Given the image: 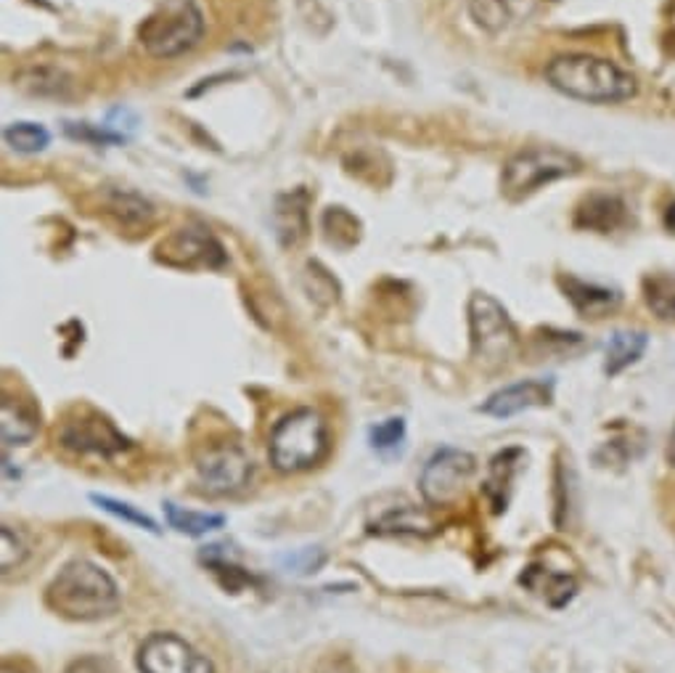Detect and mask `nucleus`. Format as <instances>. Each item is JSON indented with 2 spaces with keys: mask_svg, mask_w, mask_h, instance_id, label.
<instances>
[{
  "mask_svg": "<svg viewBox=\"0 0 675 673\" xmlns=\"http://www.w3.org/2000/svg\"><path fill=\"white\" fill-rule=\"evenodd\" d=\"M546 80L554 91L585 104H620L636 96L633 74L591 54L556 56L548 61Z\"/></svg>",
  "mask_w": 675,
  "mask_h": 673,
  "instance_id": "nucleus-1",
  "label": "nucleus"
},
{
  "mask_svg": "<svg viewBox=\"0 0 675 673\" xmlns=\"http://www.w3.org/2000/svg\"><path fill=\"white\" fill-rule=\"evenodd\" d=\"M46 602L54 613L70 621H98L120 610V589L115 578L87 559L64 565L48 586Z\"/></svg>",
  "mask_w": 675,
  "mask_h": 673,
  "instance_id": "nucleus-2",
  "label": "nucleus"
},
{
  "mask_svg": "<svg viewBox=\"0 0 675 673\" xmlns=\"http://www.w3.org/2000/svg\"><path fill=\"white\" fill-rule=\"evenodd\" d=\"M204 35V14L193 0H165L143 19L139 40L154 59H175L191 51Z\"/></svg>",
  "mask_w": 675,
  "mask_h": 673,
  "instance_id": "nucleus-3",
  "label": "nucleus"
},
{
  "mask_svg": "<svg viewBox=\"0 0 675 673\" xmlns=\"http://www.w3.org/2000/svg\"><path fill=\"white\" fill-rule=\"evenodd\" d=\"M329 448L327 422L312 409L286 414L271 433V461L279 472H303L323 459Z\"/></svg>",
  "mask_w": 675,
  "mask_h": 673,
  "instance_id": "nucleus-4",
  "label": "nucleus"
},
{
  "mask_svg": "<svg viewBox=\"0 0 675 673\" xmlns=\"http://www.w3.org/2000/svg\"><path fill=\"white\" fill-rule=\"evenodd\" d=\"M580 170V160L559 146H530L504 165L501 191L511 202L535 194L554 180L570 178Z\"/></svg>",
  "mask_w": 675,
  "mask_h": 673,
  "instance_id": "nucleus-5",
  "label": "nucleus"
},
{
  "mask_svg": "<svg viewBox=\"0 0 675 673\" xmlns=\"http://www.w3.org/2000/svg\"><path fill=\"white\" fill-rule=\"evenodd\" d=\"M469 336L472 355L485 366H501L517 351V329L501 303L485 292L469 300Z\"/></svg>",
  "mask_w": 675,
  "mask_h": 673,
  "instance_id": "nucleus-6",
  "label": "nucleus"
},
{
  "mask_svg": "<svg viewBox=\"0 0 675 673\" xmlns=\"http://www.w3.org/2000/svg\"><path fill=\"white\" fill-rule=\"evenodd\" d=\"M474 470H477V461L472 453L461 451V448H440L424 464L422 480H418L424 501L433 507H450L453 501H459Z\"/></svg>",
  "mask_w": 675,
  "mask_h": 673,
  "instance_id": "nucleus-7",
  "label": "nucleus"
},
{
  "mask_svg": "<svg viewBox=\"0 0 675 673\" xmlns=\"http://www.w3.org/2000/svg\"><path fill=\"white\" fill-rule=\"evenodd\" d=\"M197 477L204 494H239L252 477V461L236 444H215L197 459Z\"/></svg>",
  "mask_w": 675,
  "mask_h": 673,
  "instance_id": "nucleus-8",
  "label": "nucleus"
},
{
  "mask_svg": "<svg viewBox=\"0 0 675 673\" xmlns=\"http://www.w3.org/2000/svg\"><path fill=\"white\" fill-rule=\"evenodd\" d=\"M143 673H215L212 663L175 634H152L139 650Z\"/></svg>",
  "mask_w": 675,
  "mask_h": 673,
  "instance_id": "nucleus-9",
  "label": "nucleus"
},
{
  "mask_svg": "<svg viewBox=\"0 0 675 673\" xmlns=\"http://www.w3.org/2000/svg\"><path fill=\"white\" fill-rule=\"evenodd\" d=\"M59 444L74 453L115 457V453H120L130 446V440L125 438L109 420L93 414V411H85V414L64 422V427H61L59 433Z\"/></svg>",
  "mask_w": 675,
  "mask_h": 673,
  "instance_id": "nucleus-10",
  "label": "nucleus"
},
{
  "mask_svg": "<svg viewBox=\"0 0 675 673\" xmlns=\"http://www.w3.org/2000/svg\"><path fill=\"white\" fill-rule=\"evenodd\" d=\"M159 252L167 263L180 268H193V265L221 268L225 263L223 247L217 245V239L208 228L189 226L175 231L170 239L159 247Z\"/></svg>",
  "mask_w": 675,
  "mask_h": 673,
  "instance_id": "nucleus-11",
  "label": "nucleus"
},
{
  "mask_svg": "<svg viewBox=\"0 0 675 673\" xmlns=\"http://www.w3.org/2000/svg\"><path fill=\"white\" fill-rule=\"evenodd\" d=\"M554 398V385L543 379H524V382L506 385L479 406V411L496 420H509V416L522 414V411L548 406Z\"/></svg>",
  "mask_w": 675,
  "mask_h": 673,
  "instance_id": "nucleus-12",
  "label": "nucleus"
},
{
  "mask_svg": "<svg viewBox=\"0 0 675 673\" xmlns=\"http://www.w3.org/2000/svg\"><path fill=\"white\" fill-rule=\"evenodd\" d=\"M543 0H469V16L487 35H501L533 19Z\"/></svg>",
  "mask_w": 675,
  "mask_h": 673,
  "instance_id": "nucleus-13",
  "label": "nucleus"
},
{
  "mask_svg": "<svg viewBox=\"0 0 675 673\" xmlns=\"http://www.w3.org/2000/svg\"><path fill=\"white\" fill-rule=\"evenodd\" d=\"M37 429H40V416H37L35 406H29L22 398L3 395V403H0V438H3V444H33Z\"/></svg>",
  "mask_w": 675,
  "mask_h": 673,
  "instance_id": "nucleus-14",
  "label": "nucleus"
},
{
  "mask_svg": "<svg viewBox=\"0 0 675 673\" xmlns=\"http://www.w3.org/2000/svg\"><path fill=\"white\" fill-rule=\"evenodd\" d=\"M561 286H565L567 300H570L575 310H578L580 316H585V319H602V316L620 305V295H617L615 290H609V286H599L575 276L561 279Z\"/></svg>",
  "mask_w": 675,
  "mask_h": 673,
  "instance_id": "nucleus-15",
  "label": "nucleus"
},
{
  "mask_svg": "<svg viewBox=\"0 0 675 673\" xmlns=\"http://www.w3.org/2000/svg\"><path fill=\"white\" fill-rule=\"evenodd\" d=\"M273 223H276L281 245H299L308 236V194L295 191V194L279 197L276 210H273Z\"/></svg>",
  "mask_w": 675,
  "mask_h": 673,
  "instance_id": "nucleus-16",
  "label": "nucleus"
},
{
  "mask_svg": "<svg viewBox=\"0 0 675 673\" xmlns=\"http://www.w3.org/2000/svg\"><path fill=\"white\" fill-rule=\"evenodd\" d=\"M649 345V336L643 332H615L606 342V353H604V371L609 377H617L623 374L628 366H633L636 361L641 358L643 351Z\"/></svg>",
  "mask_w": 675,
  "mask_h": 673,
  "instance_id": "nucleus-17",
  "label": "nucleus"
},
{
  "mask_svg": "<svg viewBox=\"0 0 675 673\" xmlns=\"http://www.w3.org/2000/svg\"><path fill=\"white\" fill-rule=\"evenodd\" d=\"M522 583H528L530 589H533L535 594H541L552 607H565L575 597V589H578L575 578L561 576V572H543L537 570V567H530V570L524 572Z\"/></svg>",
  "mask_w": 675,
  "mask_h": 673,
  "instance_id": "nucleus-18",
  "label": "nucleus"
},
{
  "mask_svg": "<svg viewBox=\"0 0 675 673\" xmlns=\"http://www.w3.org/2000/svg\"><path fill=\"white\" fill-rule=\"evenodd\" d=\"M623 202L617 197H606L596 194L591 199H585L583 208L578 210V226L585 228H596L606 234V231L617 228L623 223Z\"/></svg>",
  "mask_w": 675,
  "mask_h": 673,
  "instance_id": "nucleus-19",
  "label": "nucleus"
},
{
  "mask_svg": "<svg viewBox=\"0 0 675 673\" xmlns=\"http://www.w3.org/2000/svg\"><path fill=\"white\" fill-rule=\"evenodd\" d=\"M165 517L167 526L173 531L183 533V535H208L221 531L225 526V515H210V512H191V509L178 507V504L165 501Z\"/></svg>",
  "mask_w": 675,
  "mask_h": 673,
  "instance_id": "nucleus-20",
  "label": "nucleus"
},
{
  "mask_svg": "<svg viewBox=\"0 0 675 673\" xmlns=\"http://www.w3.org/2000/svg\"><path fill=\"white\" fill-rule=\"evenodd\" d=\"M643 300L662 321H675V276L654 273L643 282Z\"/></svg>",
  "mask_w": 675,
  "mask_h": 673,
  "instance_id": "nucleus-21",
  "label": "nucleus"
},
{
  "mask_svg": "<svg viewBox=\"0 0 675 673\" xmlns=\"http://www.w3.org/2000/svg\"><path fill=\"white\" fill-rule=\"evenodd\" d=\"M106 208H109L111 215L120 217L125 226H149V221H152L154 215L152 204H149L146 199L133 194V191H120V189L111 191Z\"/></svg>",
  "mask_w": 675,
  "mask_h": 673,
  "instance_id": "nucleus-22",
  "label": "nucleus"
},
{
  "mask_svg": "<svg viewBox=\"0 0 675 673\" xmlns=\"http://www.w3.org/2000/svg\"><path fill=\"white\" fill-rule=\"evenodd\" d=\"M3 139L14 152L37 154L51 143V133L37 122H11L3 130Z\"/></svg>",
  "mask_w": 675,
  "mask_h": 673,
  "instance_id": "nucleus-23",
  "label": "nucleus"
},
{
  "mask_svg": "<svg viewBox=\"0 0 675 673\" xmlns=\"http://www.w3.org/2000/svg\"><path fill=\"white\" fill-rule=\"evenodd\" d=\"M91 501H93V504H98V507H102L104 512L115 515L117 520L130 522V526L143 528V531H149V533H159V526H156L152 517H149L146 512H141V509H139V507H133V504L117 501V498L98 496V494H93V496H91Z\"/></svg>",
  "mask_w": 675,
  "mask_h": 673,
  "instance_id": "nucleus-24",
  "label": "nucleus"
},
{
  "mask_svg": "<svg viewBox=\"0 0 675 673\" xmlns=\"http://www.w3.org/2000/svg\"><path fill=\"white\" fill-rule=\"evenodd\" d=\"M405 440V420L400 416H390V420L377 422L371 429H368V444H371L374 451L379 453H390L395 448L403 446Z\"/></svg>",
  "mask_w": 675,
  "mask_h": 673,
  "instance_id": "nucleus-25",
  "label": "nucleus"
},
{
  "mask_svg": "<svg viewBox=\"0 0 675 673\" xmlns=\"http://www.w3.org/2000/svg\"><path fill=\"white\" fill-rule=\"evenodd\" d=\"M64 130L70 139L93 143V146H117V143L128 141V135L120 133V130L96 128V125H87V122H67Z\"/></svg>",
  "mask_w": 675,
  "mask_h": 673,
  "instance_id": "nucleus-26",
  "label": "nucleus"
},
{
  "mask_svg": "<svg viewBox=\"0 0 675 673\" xmlns=\"http://www.w3.org/2000/svg\"><path fill=\"white\" fill-rule=\"evenodd\" d=\"M327 563V552L318 550V546H305V550L289 552L281 557V567H284L289 576H310L318 572Z\"/></svg>",
  "mask_w": 675,
  "mask_h": 673,
  "instance_id": "nucleus-27",
  "label": "nucleus"
},
{
  "mask_svg": "<svg viewBox=\"0 0 675 673\" xmlns=\"http://www.w3.org/2000/svg\"><path fill=\"white\" fill-rule=\"evenodd\" d=\"M0 544H3V552H0V570L9 572V570H14L16 565L24 563L27 550H24L22 539H19L9 526H5L3 533H0Z\"/></svg>",
  "mask_w": 675,
  "mask_h": 673,
  "instance_id": "nucleus-28",
  "label": "nucleus"
},
{
  "mask_svg": "<svg viewBox=\"0 0 675 673\" xmlns=\"http://www.w3.org/2000/svg\"><path fill=\"white\" fill-rule=\"evenodd\" d=\"M67 673H115V671H111V665L102 658H83L78 660V663H72Z\"/></svg>",
  "mask_w": 675,
  "mask_h": 673,
  "instance_id": "nucleus-29",
  "label": "nucleus"
},
{
  "mask_svg": "<svg viewBox=\"0 0 675 673\" xmlns=\"http://www.w3.org/2000/svg\"><path fill=\"white\" fill-rule=\"evenodd\" d=\"M667 459H671V464L675 467V427L671 433V446H667Z\"/></svg>",
  "mask_w": 675,
  "mask_h": 673,
  "instance_id": "nucleus-30",
  "label": "nucleus"
},
{
  "mask_svg": "<svg viewBox=\"0 0 675 673\" xmlns=\"http://www.w3.org/2000/svg\"><path fill=\"white\" fill-rule=\"evenodd\" d=\"M331 673H345V671H340V669H334V671H331Z\"/></svg>",
  "mask_w": 675,
  "mask_h": 673,
  "instance_id": "nucleus-31",
  "label": "nucleus"
}]
</instances>
